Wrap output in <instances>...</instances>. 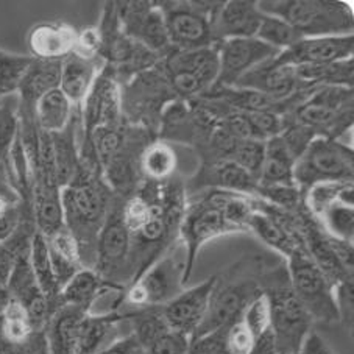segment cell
Returning <instances> with one entry per match:
<instances>
[{
  "label": "cell",
  "instance_id": "obj_32",
  "mask_svg": "<svg viewBox=\"0 0 354 354\" xmlns=\"http://www.w3.org/2000/svg\"><path fill=\"white\" fill-rule=\"evenodd\" d=\"M354 59H344L328 64L297 66L298 80L309 88L314 86H342L353 88L354 82Z\"/></svg>",
  "mask_w": 354,
  "mask_h": 354
},
{
  "label": "cell",
  "instance_id": "obj_10",
  "mask_svg": "<svg viewBox=\"0 0 354 354\" xmlns=\"http://www.w3.org/2000/svg\"><path fill=\"white\" fill-rule=\"evenodd\" d=\"M353 147L335 139L315 138L294 167L295 185L301 192L317 183L353 181Z\"/></svg>",
  "mask_w": 354,
  "mask_h": 354
},
{
  "label": "cell",
  "instance_id": "obj_40",
  "mask_svg": "<svg viewBox=\"0 0 354 354\" xmlns=\"http://www.w3.org/2000/svg\"><path fill=\"white\" fill-rule=\"evenodd\" d=\"M353 181H326L317 183L303 192V205L314 218H320L323 212L337 203L339 194L345 185Z\"/></svg>",
  "mask_w": 354,
  "mask_h": 354
},
{
  "label": "cell",
  "instance_id": "obj_9",
  "mask_svg": "<svg viewBox=\"0 0 354 354\" xmlns=\"http://www.w3.org/2000/svg\"><path fill=\"white\" fill-rule=\"evenodd\" d=\"M286 268L292 289L313 317L314 323H325V325L340 323L334 284L315 266L306 250H297L290 258L286 259Z\"/></svg>",
  "mask_w": 354,
  "mask_h": 354
},
{
  "label": "cell",
  "instance_id": "obj_1",
  "mask_svg": "<svg viewBox=\"0 0 354 354\" xmlns=\"http://www.w3.org/2000/svg\"><path fill=\"white\" fill-rule=\"evenodd\" d=\"M113 197L100 170L84 166L78 167L74 180L61 189L64 227L75 237L84 268L94 270L97 241Z\"/></svg>",
  "mask_w": 354,
  "mask_h": 354
},
{
  "label": "cell",
  "instance_id": "obj_2",
  "mask_svg": "<svg viewBox=\"0 0 354 354\" xmlns=\"http://www.w3.org/2000/svg\"><path fill=\"white\" fill-rule=\"evenodd\" d=\"M264 270L262 261L253 256L236 262L223 274H217L206 315L192 340L239 320L248 304L262 294L261 278Z\"/></svg>",
  "mask_w": 354,
  "mask_h": 354
},
{
  "label": "cell",
  "instance_id": "obj_46",
  "mask_svg": "<svg viewBox=\"0 0 354 354\" xmlns=\"http://www.w3.org/2000/svg\"><path fill=\"white\" fill-rule=\"evenodd\" d=\"M283 138L286 147L289 149L290 155L295 158V161L300 158L306 149L309 147V144L317 138V134L310 130L308 127L298 125V124H289L286 122L284 131L279 134Z\"/></svg>",
  "mask_w": 354,
  "mask_h": 354
},
{
  "label": "cell",
  "instance_id": "obj_42",
  "mask_svg": "<svg viewBox=\"0 0 354 354\" xmlns=\"http://www.w3.org/2000/svg\"><path fill=\"white\" fill-rule=\"evenodd\" d=\"M241 319L258 340L270 333V303H268V298L264 292L248 304Z\"/></svg>",
  "mask_w": 354,
  "mask_h": 354
},
{
  "label": "cell",
  "instance_id": "obj_28",
  "mask_svg": "<svg viewBox=\"0 0 354 354\" xmlns=\"http://www.w3.org/2000/svg\"><path fill=\"white\" fill-rule=\"evenodd\" d=\"M254 207L253 216L250 217L248 222V231H252L259 239L266 243L267 247H270L274 252L284 256L286 259L290 258L297 250H304L303 242L290 234L283 225L274 221V218L267 214L266 211Z\"/></svg>",
  "mask_w": 354,
  "mask_h": 354
},
{
  "label": "cell",
  "instance_id": "obj_5",
  "mask_svg": "<svg viewBox=\"0 0 354 354\" xmlns=\"http://www.w3.org/2000/svg\"><path fill=\"white\" fill-rule=\"evenodd\" d=\"M284 122L308 127L317 138L339 140L353 128V88L317 86L284 114Z\"/></svg>",
  "mask_w": 354,
  "mask_h": 354
},
{
  "label": "cell",
  "instance_id": "obj_15",
  "mask_svg": "<svg viewBox=\"0 0 354 354\" xmlns=\"http://www.w3.org/2000/svg\"><path fill=\"white\" fill-rule=\"evenodd\" d=\"M217 47L221 71L214 86L223 88H233L250 71L281 53L258 38L225 39L218 41Z\"/></svg>",
  "mask_w": 354,
  "mask_h": 354
},
{
  "label": "cell",
  "instance_id": "obj_26",
  "mask_svg": "<svg viewBox=\"0 0 354 354\" xmlns=\"http://www.w3.org/2000/svg\"><path fill=\"white\" fill-rule=\"evenodd\" d=\"M46 239L55 278H57L59 289H63L67 281L75 277L82 268H84L80 259L78 243L66 227L57 231L50 237H46Z\"/></svg>",
  "mask_w": 354,
  "mask_h": 354
},
{
  "label": "cell",
  "instance_id": "obj_50",
  "mask_svg": "<svg viewBox=\"0 0 354 354\" xmlns=\"http://www.w3.org/2000/svg\"><path fill=\"white\" fill-rule=\"evenodd\" d=\"M100 48H102V36L97 27H86L78 32L77 42L74 47V52L78 57L86 59H95L100 58Z\"/></svg>",
  "mask_w": 354,
  "mask_h": 354
},
{
  "label": "cell",
  "instance_id": "obj_6",
  "mask_svg": "<svg viewBox=\"0 0 354 354\" xmlns=\"http://www.w3.org/2000/svg\"><path fill=\"white\" fill-rule=\"evenodd\" d=\"M178 100L158 64L120 84L122 119L128 125L142 128L156 138L161 114L169 103Z\"/></svg>",
  "mask_w": 354,
  "mask_h": 354
},
{
  "label": "cell",
  "instance_id": "obj_22",
  "mask_svg": "<svg viewBox=\"0 0 354 354\" xmlns=\"http://www.w3.org/2000/svg\"><path fill=\"white\" fill-rule=\"evenodd\" d=\"M160 66L164 71H183L194 75L207 93L216 84L221 71L217 42L197 50H172Z\"/></svg>",
  "mask_w": 354,
  "mask_h": 354
},
{
  "label": "cell",
  "instance_id": "obj_33",
  "mask_svg": "<svg viewBox=\"0 0 354 354\" xmlns=\"http://www.w3.org/2000/svg\"><path fill=\"white\" fill-rule=\"evenodd\" d=\"M28 258H30V266H32L35 278L38 281L39 289L42 290V294L46 295L52 309L55 310L59 306L61 289L57 283V278H55V273L52 268L47 239L39 233L38 230H36V233L33 234Z\"/></svg>",
  "mask_w": 354,
  "mask_h": 354
},
{
  "label": "cell",
  "instance_id": "obj_44",
  "mask_svg": "<svg viewBox=\"0 0 354 354\" xmlns=\"http://www.w3.org/2000/svg\"><path fill=\"white\" fill-rule=\"evenodd\" d=\"M223 345L227 354H253L256 345H258V339L254 337L243 320L239 319L225 329Z\"/></svg>",
  "mask_w": 354,
  "mask_h": 354
},
{
  "label": "cell",
  "instance_id": "obj_56",
  "mask_svg": "<svg viewBox=\"0 0 354 354\" xmlns=\"http://www.w3.org/2000/svg\"><path fill=\"white\" fill-rule=\"evenodd\" d=\"M337 201L345 206H354V183H348V185L344 186L339 194Z\"/></svg>",
  "mask_w": 354,
  "mask_h": 354
},
{
  "label": "cell",
  "instance_id": "obj_25",
  "mask_svg": "<svg viewBox=\"0 0 354 354\" xmlns=\"http://www.w3.org/2000/svg\"><path fill=\"white\" fill-rule=\"evenodd\" d=\"M32 206L36 230L44 237H50L64 228V212L61 203V187L53 183H35Z\"/></svg>",
  "mask_w": 354,
  "mask_h": 354
},
{
  "label": "cell",
  "instance_id": "obj_39",
  "mask_svg": "<svg viewBox=\"0 0 354 354\" xmlns=\"http://www.w3.org/2000/svg\"><path fill=\"white\" fill-rule=\"evenodd\" d=\"M325 233L335 239L353 242L354 239V207L342 203H334L323 212L320 218H315Z\"/></svg>",
  "mask_w": 354,
  "mask_h": 354
},
{
  "label": "cell",
  "instance_id": "obj_14",
  "mask_svg": "<svg viewBox=\"0 0 354 354\" xmlns=\"http://www.w3.org/2000/svg\"><path fill=\"white\" fill-rule=\"evenodd\" d=\"M82 119V142H88L91 134L99 127L118 125L122 119L120 84L115 80L111 69L103 67L93 88L80 108Z\"/></svg>",
  "mask_w": 354,
  "mask_h": 354
},
{
  "label": "cell",
  "instance_id": "obj_34",
  "mask_svg": "<svg viewBox=\"0 0 354 354\" xmlns=\"http://www.w3.org/2000/svg\"><path fill=\"white\" fill-rule=\"evenodd\" d=\"M178 158L174 147L162 140H151L142 150L139 160L140 174L150 181H167L176 170Z\"/></svg>",
  "mask_w": 354,
  "mask_h": 354
},
{
  "label": "cell",
  "instance_id": "obj_11",
  "mask_svg": "<svg viewBox=\"0 0 354 354\" xmlns=\"http://www.w3.org/2000/svg\"><path fill=\"white\" fill-rule=\"evenodd\" d=\"M222 2H160L174 50H197L214 44L212 17Z\"/></svg>",
  "mask_w": 354,
  "mask_h": 354
},
{
  "label": "cell",
  "instance_id": "obj_8",
  "mask_svg": "<svg viewBox=\"0 0 354 354\" xmlns=\"http://www.w3.org/2000/svg\"><path fill=\"white\" fill-rule=\"evenodd\" d=\"M180 241L169 252L149 267L125 290L124 304L131 310L145 308H160L174 300L186 288L185 256H178ZM122 304V306H124Z\"/></svg>",
  "mask_w": 354,
  "mask_h": 354
},
{
  "label": "cell",
  "instance_id": "obj_52",
  "mask_svg": "<svg viewBox=\"0 0 354 354\" xmlns=\"http://www.w3.org/2000/svg\"><path fill=\"white\" fill-rule=\"evenodd\" d=\"M97 354H145V351L140 346L138 339L134 337V334L130 333L124 335V337H119L111 345L106 346L105 350H102Z\"/></svg>",
  "mask_w": 354,
  "mask_h": 354
},
{
  "label": "cell",
  "instance_id": "obj_57",
  "mask_svg": "<svg viewBox=\"0 0 354 354\" xmlns=\"http://www.w3.org/2000/svg\"><path fill=\"white\" fill-rule=\"evenodd\" d=\"M0 174H2V175H5V176H7V174H5V169H3V166H2V162H0ZM8 180V178H7Z\"/></svg>",
  "mask_w": 354,
  "mask_h": 354
},
{
  "label": "cell",
  "instance_id": "obj_48",
  "mask_svg": "<svg viewBox=\"0 0 354 354\" xmlns=\"http://www.w3.org/2000/svg\"><path fill=\"white\" fill-rule=\"evenodd\" d=\"M334 297L335 304H337L340 323H344L346 328L353 326L354 319V284L353 278L340 281L339 284L334 286Z\"/></svg>",
  "mask_w": 354,
  "mask_h": 354
},
{
  "label": "cell",
  "instance_id": "obj_31",
  "mask_svg": "<svg viewBox=\"0 0 354 354\" xmlns=\"http://www.w3.org/2000/svg\"><path fill=\"white\" fill-rule=\"evenodd\" d=\"M295 158L290 155L281 136L266 140V158L259 178L261 186L295 185Z\"/></svg>",
  "mask_w": 354,
  "mask_h": 354
},
{
  "label": "cell",
  "instance_id": "obj_51",
  "mask_svg": "<svg viewBox=\"0 0 354 354\" xmlns=\"http://www.w3.org/2000/svg\"><path fill=\"white\" fill-rule=\"evenodd\" d=\"M225 329L227 328L194 339L191 342V346H189L187 354H227L223 345Z\"/></svg>",
  "mask_w": 354,
  "mask_h": 354
},
{
  "label": "cell",
  "instance_id": "obj_18",
  "mask_svg": "<svg viewBox=\"0 0 354 354\" xmlns=\"http://www.w3.org/2000/svg\"><path fill=\"white\" fill-rule=\"evenodd\" d=\"M258 186L259 183L237 164L230 160H222L214 162H201L197 174L186 185L185 192L194 195L201 191H207V189H217V191H228L256 197Z\"/></svg>",
  "mask_w": 354,
  "mask_h": 354
},
{
  "label": "cell",
  "instance_id": "obj_12",
  "mask_svg": "<svg viewBox=\"0 0 354 354\" xmlns=\"http://www.w3.org/2000/svg\"><path fill=\"white\" fill-rule=\"evenodd\" d=\"M231 233H236V230L225 221L222 209L211 198L209 192L205 191V194H201L189 205L186 201L185 214H183L178 231V241L185 248L186 284L191 278L195 259L201 247L216 237Z\"/></svg>",
  "mask_w": 354,
  "mask_h": 354
},
{
  "label": "cell",
  "instance_id": "obj_17",
  "mask_svg": "<svg viewBox=\"0 0 354 354\" xmlns=\"http://www.w3.org/2000/svg\"><path fill=\"white\" fill-rule=\"evenodd\" d=\"M354 53V35L320 36V38H303L288 50H283L274 61L286 66L328 64L350 59Z\"/></svg>",
  "mask_w": 354,
  "mask_h": 354
},
{
  "label": "cell",
  "instance_id": "obj_24",
  "mask_svg": "<svg viewBox=\"0 0 354 354\" xmlns=\"http://www.w3.org/2000/svg\"><path fill=\"white\" fill-rule=\"evenodd\" d=\"M80 140H82V119L80 109H77L74 119L63 131L52 134L55 170L59 187L74 180L80 167Z\"/></svg>",
  "mask_w": 354,
  "mask_h": 354
},
{
  "label": "cell",
  "instance_id": "obj_23",
  "mask_svg": "<svg viewBox=\"0 0 354 354\" xmlns=\"http://www.w3.org/2000/svg\"><path fill=\"white\" fill-rule=\"evenodd\" d=\"M105 67V61L102 58L86 59L71 53L63 59L61 66V80L59 89L71 100L74 108L80 109L88 93L93 88L97 77Z\"/></svg>",
  "mask_w": 354,
  "mask_h": 354
},
{
  "label": "cell",
  "instance_id": "obj_20",
  "mask_svg": "<svg viewBox=\"0 0 354 354\" xmlns=\"http://www.w3.org/2000/svg\"><path fill=\"white\" fill-rule=\"evenodd\" d=\"M262 19V11L254 0L222 2L212 17L214 42L234 38H254Z\"/></svg>",
  "mask_w": 354,
  "mask_h": 354
},
{
  "label": "cell",
  "instance_id": "obj_30",
  "mask_svg": "<svg viewBox=\"0 0 354 354\" xmlns=\"http://www.w3.org/2000/svg\"><path fill=\"white\" fill-rule=\"evenodd\" d=\"M75 111L77 108H74L59 88L48 91L35 105L36 125L41 131L59 133L71 124Z\"/></svg>",
  "mask_w": 354,
  "mask_h": 354
},
{
  "label": "cell",
  "instance_id": "obj_4",
  "mask_svg": "<svg viewBox=\"0 0 354 354\" xmlns=\"http://www.w3.org/2000/svg\"><path fill=\"white\" fill-rule=\"evenodd\" d=\"M258 8L278 16L303 38L353 35V11L335 0H261Z\"/></svg>",
  "mask_w": 354,
  "mask_h": 354
},
{
  "label": "cell",
  "instance_id": "obj_49",
  "mask_svg": "<svg viewBox=\"0 0 354 354\" xmlns=\"http://www.w3.org/2000/svg\"><path fill=\"white\" fill-rule=\"evenodd\" d=\"M0 354H50L44 331H35L22 344H8L0 339Z\"/></svg>",
  "mask_w": 354,
  "mask_h": 354
},
{
  "label": "cell",
  "instance_id": "obj_43",
  "mask_svg": "<svg viewBox=\"0 0 354 354\" xmlns=\"http://www.w3.org/2000/svg\"><path fill=\"white\" fill-rule=\"evenodd\" d=\"M151 216V206L149 198L136 189V192L130 197L124 198L122 203V218L130 233L134 234L136 231L144 227Z\"/></svg>",
  "mask_w": 354,
  "mask_h": 354
},
{
  "label": "cell",
  "instance_id": "obj_13",
  "mask_svg": "<svg viewBox=\"0 0 354 354\" xmlns=\"http://www.w3.org/2000/svg\"><path fill=\"white\" fill-rule=\"evenodd\" d=\"M122 32L164 59L174 50L160 2H115Z\"/></svg>",
  "mask_w": 354,
  "mask_h": 354
},
{
  "label": "cell",
  "instance_id": "obj_21",
  "mask_svg": "<svg viewBox=\"0 0 354 354\" xmlns=\"http://www.w3.org/2000/svg\"><path fill=\"white\" fill-rule=\"evenodd\" d=\"M78 30L67 22H41L30 30L28 48L36 59L63 61L74 52Z\"/></svg>",
  "mask_w": 354,
  "mask_h": 354
},
{
  "label": "cell",
  "instance_id": "obj_36",
  "mask_svg": "<svg viewBox=\"0 0 354 354\" xmlns=\"http://www.w3.org/2000/svg\"><path fill=\"white\" fill-rule=\"evenodd\" d=\"M33 333L26 308L15 298H10L8 304L0 315V339L17 345L26 342Z\"/></svg>",
  "mask_w": 354,
  "mask_h": 354
},
{
  "label": "cell",
  "instance_id": "obj_19",
  "mask_svg": "<svg viewBox=\"0 0 354 354\" xmlns=\"http://www.w3.org/2000/svg\"><path fill=\"white\" fill-rule=\"evenodd\" d=\"M233 88L252 89L273 100L284 102L309 86L298 80L294 66L278 64L272 58L250 71Z\"/></svg>",
  "mask_w": 354,
  "mask_h": 354
},
{
  "label": "cell",
  "instance_id": "obj_55",
  "mask_svg": "<svg viewBox=\"0 0 354 354\" xmlns=\"http://www.w3.org/2000/svg\"><path fill=\"white\" fill-rule=\"evenodd\" d=\"M0 195H3V197H7L13 201H21L19 195H17L15 189L11 187L10 181L7 180V176L2 174H0Z\"/></svg>",
  "mask_w": 354,
  "mask_h": 354
},
{
  "label": "cell",
  "instance_id": "obj_53",
  "mask_svg": "<svg viewBox=\"0 0 354 354\" xmlns=\"http://www.w3.org/2000/svg\"><path fill=\"white\" fill-rule=\"evenodd\" d=\"M298 354H335V353L333 351V348L328 345V342L313 329V331L308 334V337L304 339L303 345L300 348V353Z\"/></svg>",
  "mask_w": 354,
  "mask_h": 354
},
{
  "label": "cell",
  "instance_id": "obj_41",
  "mask_svg": "<svg viewBox=\"0 0 354 354\" xmlns=\"http://www.w3.org/2000/svg\"><path fill=\"white\" fill-rule=\"evenodd\" d=\"M266 158V142L264 140H239L233 150L230 161L237 164L241 169L245 170L248 175H252L253 178L259 183L261 172H262V164H264Z\"/></svg>",
  "mask_w": 354,
  "mask_h": 354
},
{
  "label": "cell",
  "instance_id": "obj_47",
  "mask_svg": "<svg viewBox=\"0 0 354 354\" xmlns=\"http://www.w3.org/2000/svg\"><path fill=\"white\" fill-rule=\"evenodd\" d=\"M191 346V339L185 334L169 329L151 344L144 348L145 354H187Z\"/></svg>",
  "mask_w": 354,
  "mask_h": 354
},
{
  "label": "cell",
  "instance_id": "obj_29",
  "mask_svg": "<svg viewBox=\"0 0 354 354\" xmlns=\"http://www.w3.org/2000/svg\"><path fill=\"white\" fill-rule=\"evenodd\" d=\"M108 284L109 283H105L93 268H82L61 289L59 306L67 304V306H75L91 313V309L99 300L103 290L108 288Z\"/></svg>",
  "mask_w": 354,
  "mask_h": 354
},
{
  "label": "cell",
  "instance_id": "obj_54",
  "mask_svg": "<svg viewBox=\"0 0 354 354\" xmlns=\"http://www.w3.org/2000/svg\"><path fill=\"white\" fill-rule=\"evenodd\" d=\"M15 262L16 256L3 243H0V289L7 288L11 272L15 268Z\"/></svg>",
  "mask_w": 354,
  "mask_h": 354
},
{
  "label": "cell",
  "instance_id": "obj_7",
  "mask_svg": "<svg viewBox=\"0 0 354 354\" xmlns=\"http://www.w3.org/2000/svg\"><path fill=\"white\" fill-rule=\"evenodd\" d=\"M122 203L124 198L114 195L97 241L94 270L105 283L127 289L133 283V237L122 218Z\"/></svg>",
  "mask_w": 354,
  "mask_h": 354
},
{
  "label": "cell",
  "instance_id": "obj_45",
  "mask_svg": "<svg viewBox=\"0 0 354 354\" xmlns=\"http://www.w3.org/2000/svg\"><path fill=\"white\" fill-rule=\"evenodd\" d=\"M247 118L252 124L254 138L258 140H268L279 136L284 131V115L274 111H254L247 113Z\"/></svg>",
  "mask_w": 354,
  "mask_h": 354
},
{
  "label": "cell",
  "instance_id": "obj_37",
  "mask_svg": "<svg viewBox=\"0 0 354 354\" xmlns=\"http://www.w3.org/2000/svg\"><path fill=\"white\" fill-rule=\"evenodd\" d=\"M33 57L10 53L0 48V99L17 95Z\"/></svg>",
  "mask_w": 354,
  "mask_h": 354
},
{
  "label": "cell",
  "instance_id": "obj_38",
  "mask_svg": "<svg viewBox=\"0 0 354 354\" xmlns=\"http://www.w3.org/2000/svg\"><path fill=\"white\" fill-rule=\"evenodd\" d=\"M254 38L270 46L277 50H288L292 46H295L298 41L303 39V36L292 28L288 22L281 19L278 16L262 13L261 26Z\"/></svg>",
  "mask_w": 354,
  "mask_h": 354
},
{
  "label": "cell",
  "instance_id": "obj_3",
  "mask_svg": "<svg viewBox=\"0 0 354 354\" xmlns=\"http://www.w3.org/2000/svg\"><path fill=\"white\" fill-rule=\"evenodd\" d=\"M261 288L270 303L274 354H298L304 339L313 331L314 320L292 289L286 266L264 270Z\"/></svg>",
  "mask_w": 354,
  "mask_h": 354
},
{
  "label": "cell",
  "instance_id": "obj_35",
  "mask_svg": "<svg viewBox=\"0 0 354 354\" xmlns=\"http://www.w3.org/2000/svg\"><path fill=\"white\" fill-rule=\"evenodd\" d=\"M19 134V95L0 99V162L10 181L11 150Z\"/></svg>",
  "mask_w": 354,
  "mask_h": 354
},
{
  "label": "cell",
  "instance_id": "obj_27",
  "mask_svg": "<svg viewBox=\"0 0 354 354\" xmlns=\"http://www.w3.org/2000/svg\"><path fill=\"white\" fill-rule=\"evenodd\" d=\"M61 66L63 61H48L33 58L19 88V102L24 105L35 106L42 95L48 91L59 88Z\"/></svg>",
  "mask_w": 354,
  "mask_h": 354
},
{
  "label": "cell",
  "instance_id": "obj_16",
  "mask_svg": "<svg viewBox=\"0 0 354 354\" xmlns=\"http://www.w3.org/2000/svg\"><path fill=\"white\" fill-rule=\"evenodd\" d=\"M216 279L217 274H212L203 283L194 286L191 289H185L174 300L161 306V314L172 331L187 335L192 342L194 334L197 333L206 315Z\"/></svg>",
  "mask_w": 354,
  "mask_h": 354
}]
</instances>
